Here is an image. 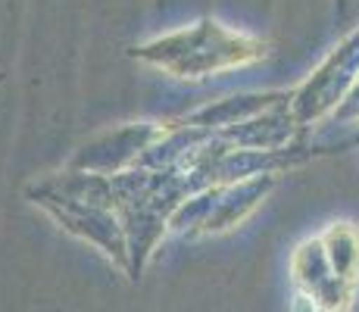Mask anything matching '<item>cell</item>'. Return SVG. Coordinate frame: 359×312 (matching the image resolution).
Returning <instances> with one entry per match:
<instances>
[{"label":"cell","instance_id":"3957f363","mask_svg":"<svg viewBox=\"0 0 359 312\" xmlns=\"http://www.w3.org/2000/svg\"><path fill=\"white\" fill-rule=\"evenodd\" d=\"M325 247V256L334 269L337 278H344L347 284L359 281V234L350 225H331L325 231V238H319Z\"/></svg>","mask_w":359,"mask_h":312},{"label":"cell","instance_id":"7a4b0ae2","mask_svg":"<svg viewBox=\"0 0 359 312\" xmlns=\"http://www.w3.org/2000/svg\"><path fill=\"white\" fill-rule=\"evenodd\" d=\"M291 272L300 300H306L316 312H350L353 306L356 284H347L334 275L322 240H306L303 247H297Z\"/></svg>","mask_w":359,"mask_h":312},{"label":"cell","instance_id":"6da1fadb","mask_svg":"<svg viewBox=\"0 0 359 312\" xmlns=\"http://www.w3.org/2000/svg\"><path fill=\"white\" fill-rule=\"evenodd\" d=\"M266 53H269L266 41L229 32L225 25L212 22V19H203L194 29L172 32L144 47H135L137 60L150 62L156 69H165L175 79H194V81L225 72V69L250 66Z\"/></svg>","mask_w":359,"mask_h":312}]
</instances>
